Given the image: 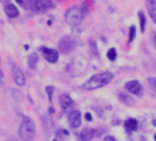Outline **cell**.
Wrapping results in <instances>:
<instances>
[{"instance_id": "25", "label": "cell", "mask_w": 156, "mask_h": 141, "mask_svg": "<svg viewBox=\"0 0 156 141\" xmlns=\"http://www.w3.org/2000/svg\"><path fill=\"white\" fill-rule=\"evenodd\" d=\"M103 141H116V139H115L113 137H111V136H107V137H106L104 139H103Z\"/></svg>"}, {"instance_id": "10", "label": "cell", "mask_w": 156, "mask_h": 141, "mask_svg": "<svg viewBox=\"0 0 156 141\" xmlns=\"http://www.w3.org/2000/svg\"><path fill=\"white\" fill-rule=\"evenodd\" d=\"M60 105L64 110L67 111V110H70L71 108H73V106L74 105V102L69 95H62L60 96Z\"/></svg>"}, {"instance_id": "11", "label": "cell", "mask_w": 156, "mask_h": 141, "mask_svg": "<svg viewBox=\"0 0 156 141\" xmlns=\"http://www.w3.org/2000/svg\"><path fill=\"white\" fill-rule=\"evenodd\" d=\"M145 5L151 18L156 23V0H145Z\"/></svg>"}, {"instance_id": "18", "label": "cell", "mask_w": 156, "mask_h": 141, "mask_svg": "<svg viewBox=\"0 0 156 141\" xmlns=\"http://www.w3.org/2000/svg\"><path fill=\"white\" fill-rule=\"evenodd\" d=\"M12 95L16 101H18V102H22V101L24 100V95H23L22 92L18 90V89H13Z\"/></svg>"}, {"instance_id": "15", "label": "cell", "mask_w": 156, "mask_h": 141, "mask_svg": "<svg viewBox=\"0 0 156 141\" xmlns=\"http://www.w3.org/2000/svg\"><path fill=\"white\" fill-rule=\"evenodd\" d=\"M138 126H139V123L135 118H128L124 123V127L126 131L128 132L136 131L138 129Z\"/></svg>"}, {"instance_id": "2", "label": "cell", "mask_w": 156, "mask_h": 141, "mask_svg": "<svg viewBox=\"0 0 156 141\" xmlns=\"http://www.w3.org/2000/svg\"><path fill=\"white\" fill-rule=\"evenodd\" d=\"M19 137L23 141H31L36 136V125L32 118L24 116L18 128Z\"/></svg>"}, {"instance_id": "7", "label": "cell", "mask_w": 156, "mask_h": 141, "mask_svg": "<svg viewBox=\"0 0 156 141\" xmlns=\"http://www.w3.org/2000/svg\"><path fill=\"white\" fill-rule=\"evenodd\" d=\"M11 74L13 77V80L17 85L18 86H24L26 84V78L24 73L22 72L21 69L16 64H12L11 66Z\"/></svg>"}, {"instance_id": "27", "label": "cell", "mask_w": 156, "mask_h": 141, "mask_svg": "<svg viewBox=\"0 0 156 141\" xmlns=\"http://www.w3.org/2000/svg\"><path fill=\"white\" fill-rule=\"evenodd\" d=\"M15 1H16L19 6H24V0H15Z\"/></svg>"}, {"instance_id": "1", "label": "cell", "mask_w": 156, "mask_h": 141, "mask_svg": "<svg viewBox=\"0 0 156 141\" xmlns=\"http://www.w3.org/2000/svg\"><path fill=\"white\" fill-rule=\"evenodd\" d=\"M113 73L110 72H105L102 73L93 75L89 80L83 84V89L85 90H95L103 87L109 83L113 80Z\"/></svg>"}, {"instance_id": "19", "label": "cell", "mask_w": 156, "mask_h": 141, "mask_svg": "<svg viewBox=\"0 0 156 141\" xmlns=\"http://www.w3.org/2000/svg\"><path fill=\"white\" fill-rule=\"evenodd\" d=\"M107 59L111 60V62H114L115 60L117 59V51L115 48H111L108 50L107 53Z\"/></svg>"}, {"instance_id": "29", "label": "cell", "mask_w": 156, "mask_h": 141, "mask_svg": "<svg viewBox=\"0 0 156 141\" xmlns=\"http://www.w3.org/2000/svg\"><path fill=\"white\" fill-rule=\"evenodd\" d=\"M154 140L156 141V133H155V135H154Z\"/></svg>"}, {"instance_id": "8", "label": "cell", "mask_w": 156, "mask_h": 141, "mask_svg": "<svg viewBox=\"0 0 156 141\" xmlns=\"http://www.w3.org/2000/svg\"><path fill=\"white\" fill-rule=\"evenodd\" d=\"M125 88L136 96H142L143 95V87L138 82V81H130L125 84Z\"/></svg>"}, {"instance_id": "21", "label": "cell", "mask_w": 156, "mask_h": 141, "mask_svg": "<svg viewBox=\"0 0 156 141\" xmlns=\"http://www.w3.org/2000/svg\"><path fill=\"white\" fill-rule=\"evenodd\" d=\"M53 91H54V87H52V86H47V87H46V93H47V95H48V97H49V101H50V102H52Z\"/></svg>"}, {"instance_id": "16", "label": "cell", "mask_w": 156, "mask_h": 141, "mask_svg": "<svg viewBox=\"0 0 156 141\" xmlns=\"http://www.w3.org/2000/svg\"><path fill=\"white\" fill-rule=\"evenodd\" d=\"M39 62V56L36 52H31L30 54L28 56V67L30 70L36 69L37 64Z\"/></svg>"}, {"instance_id": "24", "label": "cell", "mask_w": 156, "mask_h": 141, "mask_svg": "<svg viewBox=\"0 0 156 141\" xmlns=\"http://www.w3.org/2000/svg\"><path fill=\"white\" fill-rule=\"evenodd\" d=\"M85 118L87 120V121H92L93 117H92V115L90 113H85Z\"/></svg>"}, {"instance_id": "28", "label": "cell", "mask_w": 156, "mask_h": 141, "mask_svg": "<svg viewBox=\"0 0 156 141\" xmlns=\"http://www.w3.org/2000/svg\"><path fill=\"white\" fill-rule=\"evenodd\" d=\"M6 141H19V140H18L16 137H9L6 139Z\"/></svg>"}, {"instance_id": "6", "label": "cell", "mask_w": 156, "mask_h": 141, "mask_svg": "<svg viewBox=\"0 0 156 141\" xmlns=\"http://www.w3.org/2000/svg\"><path fill=\"white\" fill-rule=\"evenodd\" d=\"M40 51L42 52L43 58L51 63H55L58 62L59 60V51L54 50V49H50L47 47H40Z\"/></svg>"}, {"instance_id": "30", "label": "cell", "mask_w": 156, "mask_h": 141, "mask_svg": "<svg viewBox=\"0 0 156 141\" xmlns=\"http://www.w3.org/2000/svg\"><path fill=\"white\" fill-rule=\"evenodd\" d=\"M52 141H57V140H56V139H53Z\"/></svg>"}, {"instance_id": "12", "label": "cell", "mask_w": 156, "mask_h": 141, "mask_svg": "<svg viewBox=\"0 0 156 141\" xmlns=\"http://www.w3.org/2000/svg\"><path fill=\"white\" fill-rule=\"evenodd\" d=\"M95 134H96L95 129L91 127H85L80 133V137L83 141H90L94 138Z\"/></svg>"}, {"instance_id": "14", "label": "cell", "mask_w": 156, "mask_h": 141, "mask_svg": "<svg viewBox=\"0 0 156 141\" xmlns=\"http://www.w3.org/2000/svg\"><path fill=\"white\" fill-rule=\"evenodd\" d=\"M119 99L121 103H123L124 105H128V106H132L136 104V101L135 99L131 96L130 95H128L126 93H119Z\"/></svg>"}, {"instance_id": "13", "label": "cell", "mask_w": 156, "mask_h": 141, "mask_svg": "<svg viewBox=\"0 0 156 141\" xmlns=\"http://www.w3.org/2000/svg\"><path fill=\"white\" fill-rule=\"evenodd\" d=\"M5 12L9 18H18L19 15V11L18 8L13 4H8L6 6H5Z\"/></svg>"}, {"instance_id": "22", "label": "cell", "mask_w": 156, "mask_h": 141, "mask_svg": "<svg viewBox=\"0 0 156 141\" xmlns=\"http://www.w3.org/2000/svg\"><path fill=\"white\" fill-rule=\"evenodd\" d=\"M148 82H149V83H150V86L152 87V89L156 92V77L149 78Z\"/></svg>"}, {"instance_id": "23", "label": "cell", "mask_w": 156, "mask_h": 141, "mask_svg": "<svg viewBox=\"0 0 156 141\" xmlns=\"http://www.w3.org/2000/svg\"><path fill=\"white\" fill-rule=\"evenodd\" d=\"M4 82H5V77H4V74H3L2 71L0 70V85L3 84Z\"/></svg>"}, {"instance_id": "26", "label": "cell", "mask_w": 156, "mask_h": 141, "mask_svg": "<svg viewBox=\"0 0 156 141\" xmlns=\"http://www.w3.org/2000/svg\"><path fill=\"white\" fill-rule=\"evenodd\" d=\"M152 43H153L154 48L156 49V33H153L152 34Z\"/></svg>"}, {"instance_id": "20", "label": "cell", "mask_w": 156, "mask_h": 141, "mask_svg": "<svg viewBox=\"0 0 156 141\" xmlns=\"http://www.w3.org/2000/svg\"><path fill=\"white\" fill-rule=\"evenodd\" d=\"M136 37V27L134 25L131 26L130 28V34H128V43H131L133 40L135 39Z\"/></svg>"}, {"instance_id": "3", "label": "cell", "mask_w": 156, "mask_h": 141, "mask_svg": "<svg viewBox=\"0 0 156 141\" xmlns=\"http://www.w3.org/2000/svg\"><path fill=\"white\" fill-rule=\"evenodd\" d=\"M83 18H84V13L82 9L74 6L69 8L64 14L65 22L72 27H76L80 25L83 21Z\"/></svg>"}, {"instance_id": "9", "label": "cell", "mask_w": 156, "mask_h": 141, "mask_svg": "<svg viewBox=\"0 0 156 141\" xmlns=\"http://www.w3.org/2000/svg\"><path fill=\"white\" fill-rule=\"evenodd\" d=\"M68 122L69 125L73 127V128H77L81 126L82 122V117H81V113L79 111H72L68 115Z\"/></svg>"}, {"instance_id": "4", "label": "cell", "mask_w": 156, "mask_h": 141, "mask_svg": "<svg viewBox=\"0 0 156 141\" xmlns=\"http://www.w3.org/2000/svg\"><path fill=\"white\" fill-rule=\"evenodd\" d=\"M76 46V41L73 37L66 35L59 40V50L63 54H68Z\"/></svg>"}, {"instance_id": "17", "label": "cell", "mask_w": 156, "mask_h": 141, "mask_svg": "<svg viewBox=\"0 0 156 141\" xmlns=\"http://www.w3.org/2000/svg\"><path fill=\"white\" fill-rule=\"evenodd\" d=\"M138 17H139V20H140V31L144 32L145 31V28H146V17L144 15V12L140 10L138 12Z\"/></svg>"}, {"instance_id": "5", "label": "cell", "mask_w": 156, "mask_h": 141, "mask_svg": "<svg viewBox=\"0 0 156 141\" xmlns=\"http://www.w3.org/2000/svg\"><path fill=\"white\" fill-rule=\"evenodd\" d=\"M52 0H34L32 3V10L36 13H45L53 8Z\"/></svg>"}]
</instances>
